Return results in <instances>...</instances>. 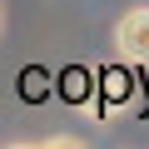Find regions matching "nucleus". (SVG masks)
<instances>
[{
    "label": "nucleus",
    "mask_w": 149,
    "mask_h": 149,
    "mask_svg": "<svg viewBox=\"0 0 149 149\" xmlns=\"http://www.w3.org/2000/svg\"><path fill=\"white\" fill-rule=\"evenodd\" d=\"M114 50L129 65H149V5H134L114 20Z\"/></svg>",
    "instance_id": "obj_1"
}]
</instances>
